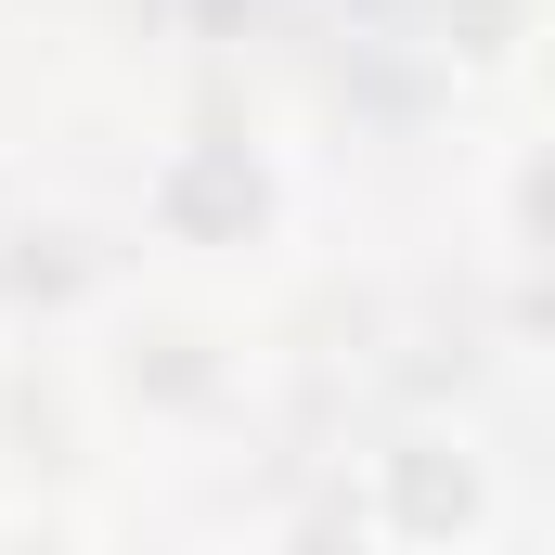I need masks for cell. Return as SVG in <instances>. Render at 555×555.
I'll return each instance as SVG.
<instances>
[{
	"label": "cell",
	"mask_w": 555,
	"mask_h": 555,
	"mask_svg": "<svg viewBox=\"0 0 555 555\" xmlns=\"http://www.w3.org/2000/svg\"><path fill=\"white\" fill-rule=\"evenodd\" d=\"M362 517H375V543H401V555H465L491 530V465H478V439L401 426V439L362 465Z\"/></svg>",
	"instance_id": "cell-1"
},
{
	"label": "cell",
	"mask_w": 555,
	"mask_h": 555,
	"mask_svg": "<svg viewBox=\"0 0 555 555\" xmlns=\"http://www.w3.org/2000/svg\"><path fill=\"white\" fill-rule=\"evenodd\" d=\"M142 207H155L168 246H259L284 220V181H272V155H246V142L207 130V142H168V155H155Z\"/></svg>",
	"instance_id": "cell-2"
},
{
	"label": "cell",
	"mask_w": 555,
	"mask_h": 555,
	"mask_svg": "<svg viewBox=\"0 0 555 555\" xmlns=\"http://www.w3.org/2000/svg\"><path fill=\"white\" fill-rule=\"evenodd\" d=\"M388 26L414 39L426 65H452V78H504L543 39V0H388Z\"/></svg>",
	"instance_id": "cell-3"
},
{
	"label": "cell",
	"mask_w": 555,
	"mask_h": 555,
	"mask_svg": "<svg viewBox=\"0 0 555 555\" xmlns=\"http://www.w3.org/2000/svg\"><path fill=\"white\" fill-rule=\"evenodd\" d=\"M504 233L555 272V130H530V142H517V168H504Z\"/></svg>",
	"instance_id": "cell-4"
},
{
	"label": "cell",
	"mask_w": 555,
	"mask_h": 555,
	"mask_svg": "<svg viewBox=\"0 0 555 555\" xmlns=\"http://www.w3.org/2000/svg\"><path fill=\"white\" fill-rule=\"evenodd\" d=\"M362 543H375V517H362V504H310V517L284 530V555H362Z\"/></svg>",
	"instance_id": "cell-5"
}]
</instances>
